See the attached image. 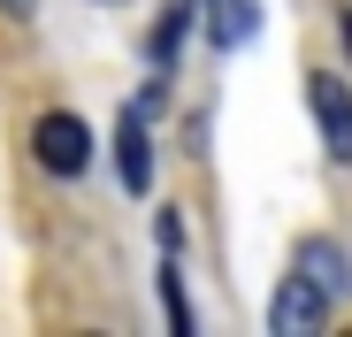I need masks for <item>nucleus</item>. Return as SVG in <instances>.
Segmentation results:
<instances>
[{"instance_id": "nucleus-7", "label": "nucleus", "mask_w": 352, "mask_h": 337, "mask_svg": "<svg viewBox=\"0 0 352 337\" xmlns=\"http://www.w3.org/2000/svg\"><path fill=\"white\" fill-rule=\"evenodd\" d=\"M184 23H192V0H168V8H161V23H153V39H146L153 69H168V62H176V46H184Z\"/></svg>"}, {"instance_id": "nucleus-3", "label": "nucleus", "mask_w": 352, "mask_h": 337, "mask_svg": "<svg viewBox=\"0 0 352 337\" xmlns=\"http://www.w3.org/2000/svg\"><path fill=\"white\" fill-rule=\"evenodd\" d=\"M307 107H314V123H322L329 161H352V92H344L337 69H314L307 77Z\"/></svg>"}, {"instance_id": "nucleus-4", "label": "nucleus", "mask_w": 352, "mask_h": 337, "mask_svg": "<svg viewBox=\"0 0 352 337\" xmlns=\"http://www.w3.org/2000/svg\"><path fill=\"white\" fill-rule=\"evenodd\" d=\"M199 8H207V39L222 54H238V46L261 39V0H199Z\"/></svg>"}, {"instance_id": "nucleus-5", "label": "nucleus", "mask_w": 352, "mask_h": 337, "mask_svg": "<svg viewBox=\"0 0 352 337\" xmlns=\"http://www.w3.org/2000/svg\"><path fill=\"white\" fill-rule=\"evenodd\" d=\"M115 177H123V192H146V184H153V146H146V116H123V123H115Z\"/></svg>"}, {"instance_id": "nucleus-6", "label": "nucleus", "mask_w": 352, "mask_h": 337, "mask_svg": "<svg viewBox=\"0 0 352 337\" xmlns=\"http://www.w3.org/2000/svg\"><path fill=\"white\" fill-rule=\"evenodd\" d=\"M299 276H314L329 299H337V292H352V261H344V246H337V238H307V246H299Z\"/></svg>"}, {"instance_id": "nucleus-1", "label": "nucleus", "mask_w": 352, "mask_h": 337, "mask_svg": "<svg viewBox=\"0 0 352 337\" xmlns=\"http://www.w3.org/2000/svg\"><path fill=\"white\" fill-rule=\"evenodd\" d=\"M31 153H38L46 177H85L92 168V123L69 116V107H54V116H38V131H31Z\"/></svg>"}, {"instance_id": "nucleus-2", "label": "nucleus", "mask_w": 352, "mask_h": 337, "mask_svg": "<svg viewBox=\"0 0 352 337\" xmlns=\"http://www.w3.org/2000/svg\"><path fill=\"white\" fill-rule=\"evenodd\" d=\"M322 322H329V292L314 284V276L291 268L283 284H276V299H268V329H276V337H314Z\"/></svg>"}, {"instance_id": "nucleus-8", "label": "nucleus", "mask_w": 352, "mask_h": 337, "mask_svg": "<svg viewBox=\"0 0 352 337\" xmlns=\"http://www.w3.org/2000/svg\"><path fill=\"white\" fill-rule=\"evenodd\" d=\"M0 8H16V16H31V8H38V0H0Z\"/></svg>"}, {"instance_id": "nucleus-9", "label": "nucleus", "mask_w": 352, "mask_h": 337, "mask_svg": "<svg viewBox=\"0 0 352 337\" xmlns=\"http://www.w3.org/2000/svg\"><path fill=\"white\" fill-rule=\"evenodd\" d=\"M100 8H115V0H100Z\"/></svg>"}]
</instances>
